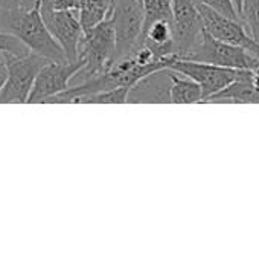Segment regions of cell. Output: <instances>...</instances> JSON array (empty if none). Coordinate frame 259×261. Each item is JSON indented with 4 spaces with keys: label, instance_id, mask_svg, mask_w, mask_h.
I'll list each match as a JSON object with an SVG mask.
<instances>
[{
    "label": "cell",
    "instance_id": "1",
    "mask_svg": "<svg viewBox=\"0 0 259 261\" xmlns=\"http://www.w3.org/2000/svg\"><path fill=\"white\" fill-rule=\"evenodd\" d=\"M78 60L84 66L73 78L81 81L102 75L116 61V32L111 15L84 31L78 49Z\"/></svg>",
    "mask_w": 259,
    "mask_h": 261
},
{
    "label": "cell",
    "instance_id": "2",
    "mask_svg": "<svg viewBox=\"0 0 259 261\" xmlns=\"http://www.w3.org/2000/svg\"><path fill=\"white\" fill-rule=\"evenodd\" d=\"M47 61L50 60L32 50L24 55L6 54L8 80L0 93V104H27L35 78Z\"/></svg>",
    "mask_w": 259,
    "mask_h": 261
},
{
    "label": "cell",
    "instance_id": "3",
    "mask_svg": "<svg viewBox=\"0 0 259 261\" xmlns=\"http://www.w3.org/2000/svg\"><path fill=\"white\" fill-rule=\"evenodd\" d=\"M179 58L203 61V63H209L221 67H231V69L255 70L259 66L258 55L252 54L246 47L221 41L212 37L206 31H203L202 40L197 43V46L191 52Z\"/></svg>",
    "mask_w": 259,
    "mask_h": 261
},
{
    "label": "cell",
    "instance_id": "4",
    "mask_svg": "<svg viewBox=\"0 0 259 261\" xmlns=\"http://www.w3.org/2000/svg\"><path fill=\"white\" fill-rule=\"evenodd\" d=\"M169 69L177 70L182 75H186L192 78L194 81H197L203 90V102H206L212 95L223 90L234 81L253 78V70H249V69L221 67V66L186 60V58H177L169 66Z\"/></svg>",
    "mask_w": 259,
    "mask_h": 261
},
{
    "label": "cell",
    "instance_id": "5",
    "mask_svg": "<svg viewBox=\"0 0 259 261\" xmlns=\"http://www.w3.org/2000/svg\"><path fill=\"white\" fill-rule=\"evenodd\" d=\"M116 32V60L131 55L140 44L145 11L142 0H118L111 12Z\"/></svg>",
    "mask_w": 259,
    "mask_h": 261
},
{
    "label": "cell",
    "instance_id": "6",
    "mask_svg": "<svg viewBox=\"0 0 259 261\" xmlns=\"http://www.w3.org/2000/svg\"><path fill=\"white\" fill-rule=\"evenodd\" d=\"M84 63L76 61H47L38 72L27 104L46 102L52 96L66 90L73 76L81 70Z\"/></svg>",
    "mask_w": 259,
    "mask_h": 261
},
{
    "label": "cell",
    "instance_id": "7",
    "mask_svg": "<svg viewBox=\"0 0 259 261\" xmlns=\"http://www.w3.org/2000/svg\"><path fill=\"white\" fill-rule=\"evenodd\" d=\"M197 6L206 32H209L212 37L221 41L246 47L247 50L259 57V43L249 34V31H246V26L241 20H235L227 15H223L198 0H197Z\"/></svg>",
    "mask_w": 259,
    "mask_h": 261
},
{
    "label": "cell",
    "instance_id": "8",
    "mask_svg": "<svg viewBox=\"0 0 259 261\" xmlns=\"http://www.w3.org/2000/svg\"><path fill=\"white\" fill-rule=\"evenodd\" d=\"M172 28L177 55L191 52L202 40L205 26L197 6V0H172Z\"/></svg>",
    "mask_w": 259,
    "mask_h": 261
},
{
    "label": "cell",
    "instance_id": "9",
    "mask_svg": "<svg viewBox=\"0 0 259 261\" xmlns=\"http://www.w3.org/2000/svg\"><path fill=\"white\" fill-rule=\"evenodd\" d=\"M49 31L63 47L69 61L78 60V49L84 28L78 11H46L41 12Z\"/></svg>",
    "mask_w": 259,
    "mask_h": 261
},
{
    "label": "cell",
    "instance_id": "10",
    "mask_svg": "<svg viewBox=\"0 0 259 261\" xmlns=\"http://www.w3.org/2000/svg\"><path fill=\"white\" fill-rule=\"evenodd\" d=\"M171 69H160L153 72L134 86H131L128 93V102H171Z\"/></svg>",
    "mask_w": 259,
    "mask_h": 261
},
{
    "label": "cell",
    "instance_id": "11",
    "mask_svg": "<svg viewBox=\"0 0 259 261\" xmlns=\"http://www.w3.org/2000/svg\"><path fill=\"white\" fill-rule=\"evenodd\" d=\"M206 102H237V104H259V90L252 80H238L212 95Z\"/></svg>",
    "mask_w": 259,
    "mask_h": 261
},
{
    "label": "cell",
    "instance_id": "12",
    "mask_svg": "<svg viewBox=\"0 0 259 261\" xmlns=\"http://www.w3.org/2000/svg\"><path fill=\"white\" fill-rule=\"evenodd\" d=\"M171 102L174 104H192L203 102V90L202 86L192 78L183 75L177 70L171 69Z\"/></svg>",
    "mask_w": 259,
    "mask_h": 261
},
{
    "label": "cell",
    "instance_id": "13",
    "mask_svg": "<svg viewBox=\"0 0 259 261\" xmlns=\"http://www.w3.org/2000/svg\"><path fill=\"white\" fill-rule=\"evenodd\" d=\"M143 11H145V20H143V29L148 28L156 20H171L174 17L172 11V0H142Z\"/></svg>",
    "mask_w": 259,
    "mask_h": 261
},
{
    "label": "cell",
    "instance_id": "14",
    "mask_svg": "<svg viewBox=\"0 0 259 261\" xmlns=\"http://www.w3.org/2000/svg\"><path fill=\"white\" fill-rule=\"evenodd\" d=\"M128 86H119L101 93H96L93 96L85 98L82 102L84 104H124L128 102V93H130Z\"/></svg>",
    "mask_w": 259,
    "mask_h": 261
},
{
    "label": "cell",
    "instance_id": "15",
    "mask_svg": "<svg viewBox=\"0 0 259 261\" xmlns=\"http://www.w3.org/2000/svg\"><path fill=\"white\" fill-rule=\"evenodd\" d=\"M241 20L249 34L259 43V0H243Z\"/></svg>",
    "mask_w": 259,
    "mask_h": 261
},
{
    "label": "cell",
    "instance_id": "16",
    "mask_svg": "<svg viewBox=\"0 0 259 261\" xmlns=\"http://www.w3.org/2000/svg\"><path fill=\"white\" fill-rule=\"evenodd\" d=\"M0 52L12 54V55H24L31 50L18 37L0 29Z\"/></svg>",
    "mask_w": 259,
    "mask_h": 261
},
{
    "label": "cell",
    "instance_id": "17",
    "mask_svg": "<svg viewBox=\"0 0 259 261\" xmlns=\"http://www.w3.org/2000/svg\"><path fill=\"white\" fill-rule=\"evenodd\" d=\"M198 2L208 5L209 8L215 9L217 12H220L223 15H227V17L235 18V20H241V17H240V14L237 11V6H235L234 0H198Z\"/></svg>",
    "mask_w": 259,
    "mask_h": 261
},
{
    "label": "cell",
    "instance_id": "18",
    "mask_svg": "<svg viewBox=\"0 0 259 261\" xmlns=\"http://www.w3.org/2000/svg\"><path fill=\"white\" fill-rule=\"evenodd\" d=\"M41 12L46 11H78L79 0H43Z\"/></svg>",
    "mask_w": 259,
    "mask_h": 261
},
{
    "label": "cell",
    "instance_id": "19",
    "mask_svg": "<svg viewBox=\"0 0 259 261\" xmlns=\"http://www.w3.org/2000/svg\"><path fill=\"white\" fill-rule=\"evenodd\" d=\"M6 80H8V69H6V64L5 63H0V93L6 84Z\"/></svg>",
    "mask_w": 259,
    "mask_h": 261
},
{
    "label": "cell",
    "instance_id": "20",
    "mask_svg": "<svg viewBox=\"0 0 259 261\" xmlns=\"http://www.w3.org/2000/svg\"><path fill=\"white\" fill-rule=\"evenodd\" d=\"M234 3H235V6H237V11H238L240 17H241V11H243V0H234Z\"/></svg>",
    "mask_w": 259,
    "mask_h": 261
},
{
    "label": "cell",
    "instance_id": "21",
    "mask_svg": "<svg viewBox=\"0 0 259 261\" xmlns=\"http://www.w3.org/2000/svg\"><path fill=\"white\" fill-rule=\"evenodd\" d=\"M113 2H114V3H116V2H118V0H113Z\"/></svg>",
    "mask_w": 259,
    "mask_h": 261
}]
</instances>
